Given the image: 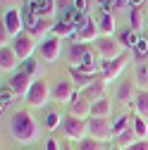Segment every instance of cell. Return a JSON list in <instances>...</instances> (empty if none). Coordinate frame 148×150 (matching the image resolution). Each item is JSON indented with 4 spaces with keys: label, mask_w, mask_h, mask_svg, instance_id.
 <instances>
[{
    "label": "cell",
    "mask_w": 148,
    "mask_h": 150,
    "mask_svg": "<svg viewBox=\"0 0 148 150\" xmlns=\"http://www.w3.org/2000/svg\"><path fill=\"white\" fill-rule=\"evenodd\" d=\"M10 131H12V136L14 141H19V143H36L41 138V126L38 122H36L29 112H14L12 119H10Z\"/></svg>",
    "instance_id": "obj_1"
},
{
    "label": "cell",
    "mask_w": 148,
    "mask_h": 150,
    "mask_svg": "<svg viewBox=\"0 0 148 150\" xmlns=\"http://www.w3.org/2000/svg\"><path fill=\"white\" fill-rule=\"evenodd\" d=\"M24 100H26L29 107H46L53 100V86H48L46 79H36L31 91H29V96Z\"/></svg>",
    "instance_id": "obj_2"
},
{
    "label": "cell",
    "mask_w": 148,
    "mask_h": 150,
    "mask_svg": "<svg viewBox=\"0 0 148 150\" xmlns=\"http://www.w3.org/2000/svg\"><path fill=\"white\" fill-rule=\"evenodd\" d=\"M96 52H98L100 62H112V60H117L120 55L127 52V50H124V45L115 38V36H100L98 45H96Z\"/></svg>",
    "instance_id": "obj_3"
},
{
    "label": "cell",
    "mask_w": 148,
    "mask_h": 150,
    "mask_svg": "<svg viewBox=\"0 0 148 150\" xmlns=\"http://www.w3.org/2000/svg\"><path fill=\"white\" fill-rule=\"evenodd\" d=\"M62 131L69 141H84L88 138V119H79V117H72V115H65L62 117Z\"/></svg>",
    "instance_id": "obj_4"
},
{
    "label": "cell",
    "mask_w": 148,
    "mask_h": 150,
    "mask_svg": "<svg viewBox=\"0 0 148 150\" xmlns=\"http://www.w3.org/2000/svg\"><path fill=\"white\" fill-rule=\"evenodd\" d=\"M129 62H132V55H129V52H122L120 57L112 60V62H103V67H100V71H103V81H105V83L115 81L120 74L129 67Z\"/></svg>",
    "instance_id": "obj_5"
},
{
    "label": "cell",
    "mask_w": 148,
    "mask_h": 150,
    "mask_svg": "<svg viewBox=\"0 0 148 150\" xmlns=\"http://www.w3.org/2000/svg\"><path fill=\"white\" fill-rule=\"evenodd\" d=\"M88 136L96 138V141H110L115 134H112V122L110 119H100V117H91L88 119Z\"/></svg>",
    "instance_id": "obj_6"
},
{
    "label": "cell",
    "mask_w": 148,
    "mask_h": 150,
    "mask_svg": "<svg viewBox=\"0 0 148 150\" xmlns=\"http://www.w3.org/2000/svg\"><path fill=\"white\" fill-rule=\"evenodd\" d=\"M12 48L17 52V57L22 62H26V60H31V55L36 50V38L31 33H19L17 38H12Z\"/></svg>",
    "instance_id": "obj_7"
},
{
    "label": "cell",
    "mask_w": 148,
    "mask_h": 150,
    "mask_svg": "<svg viewBox=\"0 0 148 150\" xmlns=\"http://www.w3.org/2000/svg\"><path fill=\"white\" fill-rule=\"evenodd\" d=\"M79 96H77V86H74L72 81H58L53 83V100L55 103H74Z\"/></svg>",
    "instance_id": "obj_8"
},
{
    "label": "cell",
    "mask_w": 148,
    "mask_h": 150,
    "mask_svg": "<svg viewBox=\"0 0 148 150\" xmlns=\"http://www.w3.org/2000/svg\"><path fill=\"white\" fill-rule=\"evenodd\" d=\"M3 26L10 33V38H17L24 29V19H22V12L19 10H5L3 14Z\"/></svg>",
    "instance_id": "obj_9"
},
{
    "label": "cell",
    "mask_w": 148,
    "mask_h": 150,
    "mask_svg": "<svg viewBox=\"0 0 148 150\" xmlns=\"http://www.w3.org/2000/svg\"><path fill=\"white\" fill-rule=\"evenodd\" d=\"M7 86L12 88V93H14V96L26 98V96H29V91H31V86H33V79L29 76V74L19 71V74H14V76L10 79V83H7Z\"/></svg>",
    "instance_id": "obj_10"
},
{
    "label": "cell",
    "mask_w": 148,
    "mask_h": 150,
    "mask_svg": "<svg viewBox=\"0 0 148 150\" xmlns=\"http://www.w3.org/2000/svg\"><path fill=\"white\" fill-rule=\"evenodd\" d=\"M62 38H58V36H53V38H46L41 43V57L46 62H58L60 57V52H62Z\"/></svg>",
    "instance_id": "obj_11"
},
{
    "label": "cell",
    "mask_w": 148,
    "mask_h": 150,
    "mask_svg": "<svg viewBox=\"0 0 148 150\" xmlns=\"http://www.w3.org/2000/svg\"><path fill=\"white\" fill-rule=\"evenodd\" d=\"M26 7L38 17V19H50L55 14V0H29Z\"/></svg>",
    "instance_id": "obj_12"
},
{
    "label": "cell",
    "mask_w": 148,
    "mask_h": 150,
    "mask_svg": "<svg viewBox=\"0 0 148 150\" xmlns=\"http://www.w3.org/2000/svg\"><path fill=\"white\" fill-rule=\"evenodd\" d=\"M17 64H19V57H17V52L12 45L7 48H0V69H3V74H10L17 69Z\"/></svg>",
    "instance_id": "obj_13"
},
{
    "label": "cell",
    "mask_w": 148,
    "mask_h": 150,
    "mask_svg": "<svg viewBox=\"0 0 148 150\" xmlns=\"http://www.w3.org/2000/svg\"><path fill=\"white\" fill-rule=\"evenodd\" d=\"M91 107H93V103L86 100L84 96H79L77 100L69 105V115L72 117H79V119H91Z\"/></svg>",
    "instance_id": "obj_14"
},
{
    "label": "cell",
    "mask_w": 148,
    "mask_h": 150,
    "mask_svg": "<svg viewBox=\"0 0 148 150\" xmlns=\"http://www.w3.org/2000/svg\"><path fill=\"white\" fill-rule=\"evenodd\" d=\"M69 76H72V83L77 88H88L91 83H96L100 79V74H86V71H79L77 67H69Z\"/></svg>",
    "instance_id": "obj_15"
},
{
    "label": "cell",
    "mask_w": 148,
    "mask_h": 150,
    "mask_svg": "<svg viewBox=\"0 0 148 150\" xmlns=\"http://www.w3.org/2000/svg\"><path fill=\"white\" fill-rule=\"evenodd\" d=\"M77 43H91V41H98L100 38V29H98V22H93V19H88V24L81 29V31H77Z\"/></svg>",
    "instance_id": "obj_16"
},
{
    "label": "cell",
    "mask_w": 148,
    "mask_h": 150,
    "mask_svg": "<svg viewBox=\"0 0 148 150\" xmlns=\"http://www.w3.org/2000/svg\"><path fill=\"white\" fill-rule=\"evenodd\" d=\"M81 96H84L86 100H91V103L103 100V98H105V81H103V76H100L96 83H91L88 88H84V93H81Z\"/></svg>",
    "instance_id": "obj_17"
},
{
    "label": "cell",
    "mask_w": 148,
    "mask_h": 150,
    "mask_svg": "<svg viewBox=\"0 0 148 150\" xmlns=\"http://www.w3.org/2000/svg\"><path fill=\"white\" fill-rule=\"evenodd\" d=\"M62 19H65V22H69L77 31H81V29L88 24V17H86V14H81V12H77L74 7H67V10H65V17H62Z\"/></svg>",
    "instance_id": "obj_18"
},
{
    "label": "cell",
    "mask_w": 148,
    "mask_h": 150,
    "mask_svg": "<svg viewBox=\"0 0 148 150\" xmlns=\"http://www.w3.org/2000/svg\"><path fill=\"white\" fill-rule=\"evenodd\" d=\"M53 29H55V22H53V19H38V24H36L29 33L33 36L36 41H41V43H43V41H46V36H48Z\"/></svg>",
    "instance_id": "obj_19"
},
{
    "label": "cell",
    "mask_w": 148,
    "mask_h": 150,
    "mask_svg": "<svg viewBox=\"0 0 148 150\" xmlns=\"http://www.w3.org/2000/svg\"><path fill=\"white\" fill-rule=\"evenodd\" d=\"M86 43H72L69 45V50H67V60H69V64L72 67H79L81 64V60H84V55H86Z\"/></svg>",
    "instance_id": "obj_20"
},
{
    "label": "cell",
    "mask_w": 148,
    "mask_h": 150,
    "mask_svg": "<svg viewBox=\"0 0 148 150\" xmlns=\"http://www.w3.org/2000/svg\"><path fill=\"white\" fill-rule=\"evenodd\" d=\"M143 26H146V19H143L141 7H129V29L136 31V33H141Z\"/></svg>",
    "instance_id": "obj_21"
},
{
    "label": "cell",
    "mask_w": 148,
    "mask_h": 150,
    "mask_svg": "<svg viewBox=\"0 0 148 150\" xmlns=\"http://www.w3.org/2000/svg\"><path fill=\"white\" fill-rule=\"evenodd\" d=\"M117 100H120V103H132V100H136V88H134L132 81H122V83H120V88H117Z\"/></svg>",
    "instance_id": "obj_22"
},
{
    "label": "cell",
    "mask_w": 148,
    "mask_h": 150,
    "mask_svg": "<svg viewBox=\"0 0 148 150\" xmlns=\"http://www.w3.org/2000/svg\"><path fill=\"white\" fill-rule=\"evenodd\" d=\"M98 29H100V36H112L117 24H115V17L110 14V12H103L100 14V19H98Z\"/></svg>",
    "instance_id": "obj_23"
},
{
    "label": "cell",
    "mask_w": 148,
    "mask_h": 150,
    "mask_svg": "<svg viewBox=\"0 0 148 150\" xmlns=\"http://www.w3.org/2000/svg\"><path fill=\"white\" fill-rule=\"evenodd\" d=\"M132 129H134V134H136L139 141H148V122H146V117L136 115L132 119Z\"/></svg>",
    "instance_id": "obj_24"
},
{
    "label": "cell",
    "mask_w": 148,
    "mask_h": 150,
    "mask_svg": "<svg viewBox=\"0 0 148 150\" xmlns=\"http://www.w3.org/2000/svg\"><path fill=\"white\" fill-rule=\"evenodd\" d=\"M110 112H112V105L107 103V98L93 103V107H91V117H100V119H107L110 117Z\"/></svg>",
    "instance_id": "obj_25"
},
{
    "label": "cell",
    "mask_w": 148,
    "mask_h": 150,
    "mask_svg": "<svg viewBox=\"0 0 148 150\" xmlns=\"http://www.w3.org/2000/svg\"><path fill=\"white\" fill-rule=\"evenodd\" d=\"M53 33L58 36V38H72V36H77V29H74L69 22L60 19V22H55V29H53Z\"/></svg>",
    "instance_id": "obj_26"
},
{
    "label": "cell",
    "mask_w": 148,
    "mask_h": 150,
    "mask_svg": "<svg viewBox=\"0 0 148 150\" xmlns=\"http://www.w3.org/2000/svg\"><path fill=\"white\" fill-rule=\"evenodd\" d=\"M139 138H136V134H134V129H127V131H122L120 136H115V143H117V148H129L132 143H136Z\"/></svg>",
    "instance_id": "obj_27"
},
{
    "label": "cell",
    "mask_w": 148,
    "mask_h": 150,
    "mask_svg": "<svg viewBox=\"0 0 148 150\" xmlns=\"http://www.w3.org/2000/svg\"><path fill=\"white\" fill-rule=\"evenodd\" d=\"M134 76H136L141 91H148V62H141V64L134 69Z\"/></svg>",
    "instance_id": "obj_28"
},
{
    "label": "cell",
    "mask_w": 148,
    "mask_h": 150,
    "mask_svg": "<svg viewBox=\"0 0 148 150\" xmlns=\"http://www.w3.org/2000/svg\"><path fill=\"white\" fill-rule=\"evenodd\" d=\"M134 107L139 110V115H141V117H148V91H139V93H136Z\"/></svg>",
    "instance_id": "obj_29"
},
{
    "label": "cell",
    "mask_w": 148,
    "mask_h": 150,
    "mask_svg": "<svg viewBox=\"0 0 148 150\" xmlns=\"http://www.w3.org/2000/svg\"><path fill=\"white\" fill-rule=\"evenodd\" d=\"M139 41H141V33H136V31H132V29H127V31L122 33V38H120V43H122L124 48H136Z\"/></svg>",
    "instance_id": "obj_30"
},
{
    "label": "cell",
    "mask_w": 148,
    "mask_h": 150,
    "mask_svg": "<svg viewBox=\"0 0 148 150\" xmlns=\"http://www.w3.org/2000/svg\"><path fill=\"white\" fill-rule=\"evenodd\" d=\"M129 122H132V117H129V115H120V117H115V122H112V134L120 136L122 131L132 129V126H129Z\"/></svg>",
    "instance_id": "obj_31"
},
{
    "label": "cell",
    "mask_w": 148,
    "mask_h": 150,
    "mask_svg": "<svg viewBox=\"0 0 148 150\" xmlns=\"http://www.w3.org/2000/svg\"><path fill=\"white\" fill-rule=\"evenodd\" d=\"M77 150H105V145H103V141H96V138L88 136V138L77 143Z\"/></svg>",
    "instance_id": "obj_32"
},
{
    "label": "cell",
    "mask_w": 148,
    "mask_h": 150,
    "mask_svg": "<svg viewBox=\"0 0 148 150\" xmlns=\"http://www.w3.org/2000/svg\"><path fill=\"white\" fill-rule=\"evenodd\" d=\"M60 124H62V117H60V112L50 110V112H48V117H46V124H43V126H46L48 131H55V129H58Z\"/></svg>",
    "instance_id": "obj_33"
},
{
    "label": "cell",
    "mask_w": 148,
    "mask_h": 150,
    "mask_svg": "<svg viewBox=\"0 0 148 150\" xmlns=\"http://www.w3.org/2000/svg\"><path fill=\"white\" fill-rule=\"evenodd\" d=\"M22 19H24V29H29V31H31L36 24H38V17H36L26 5H24V12H22Z\"/></svg>",
    "instance_id": "obj_34"
},
{
    "label": "cell",
    "mask_w": 148,
    "mask_h": 150,
    "mask_svg": "<svg viewBox=\"0 0 148 150\" xmlns=\"http://www.w3.org/2000/svg\"><path fill=\"white\" fill-rule=\"evenodd\" d=\"M14 98V93H12V88L10 86H3V91H0V110H7L10 107V100Z\"/></svg>",
    "instance_id": "obj_35"
},
{
    "label": "cell",
    "mask_w": 148,
    "mask_h": 150,
    "mask_svg": "<svg viewBox=\"0 0 148 150\" xmlns=\"http://www.w3.org/2000/svg\"><path fill=\"white\" fill-rule=\"evenodd\" d=\"M134 52L139 55V57H148V41H146V38H141V41L136 43V48H134Z\"/></svg>",
    "instance_id": "obj_36"
},
{
    "label": "cell",
    "mask_w": 148,
    "mask_h": 150,
    "mask_svg": "<svg viewBox=\"0 0 148 150\" xmlns=\"http://www.w3.org/2000/svg\"><path fill=\"white\" fill-rule=\"evenodd\" d=\"M24 74H29V76H33V74H38V64H36V60H26L24 62Z\"/></svg>",
    "instance_id": "obj_37"
},
{
    "label": "cell",
    "mask_w": 148,
    "mask_h": 150,
    "mask_svg": "<svg viewBox=\"0 0 148 150\" xmlns=\"http://www.w3.org/2000/svg\"><path fill=\"white\" fill-rule=\"evenodd\" d=\"M72 7L77 12H81V14H88V0H74Z\"/></svg>",
    "instance_id": "obj_38"
},
{
    "label": "cell",
    "mask_w": 148,
    "mask_h": 150,
    "mask_svg": "<svg viewBox=\"0 0 148 150\" xmlns=\"http://www.w3.org/2000/svg\"><path fill=\"white\" fill-rule=\"evenodd\" d=\"M124 150H148V141H136V143H132L129 148H124Z\"/></svg>",
    "instance_id": "obj_39"
},
{
    "label": "cell",
    "mask_w": 148,
    "mask_h": 150,
    "mask_svg": "<svg viewBox=\"0 0 148 150\" xmlns=\"http://www.w3.org/2000/svg\"><path fill=\"white\" fill-rule=\"evenodd\" d=\"M46 150H62V148H60V143L55 141V138H48L46 141Z\"/></svg>",
    "instance_id": "obj_40"
},
{
    "label": "cell",
    "mask_w": 148,
    "mask_h": 150,
    "mask_svg": "<svg viewBox=\"0 0 148 150\" xmlns=\"http://www.w3.org/2000/svg\"><path fill=\"white\" fill-rule=\"evenodd\" d=\"M12 3H17V0H3V7H7V10H12V7H10Z\"/></svg>",
    "instance_id": "obj_41"
},
{
    "label": "cell",
    "mask_w": 148,
    "mask_h": 150,
    "mask_svg": "<svg viewBox=\"0 0 148 150\" xmlns=\"http://www.w3.org/2000/svg\"><path fill=\"white\" fill-rule=\"evenodd\" d=\"M143 5V0H132V7H141Z\"/></svg>",
    "instance_id": "obj_42"
},
{
    "label": "cell",
    "mask_w": 148,
    "mask_h": 150,
    "mask_svg": "<svg viewBox=\"0 0 148 150\" xmlns=\"http://www.w3.org/2000/svg\"><path fill=\"white\" fill-rule=\"evenodd\" d=\"M62 150H72V148H69V145H67V143H65V145H62Z\"/></svg>",
    "instance_id": "obj_43"
},
{
    "label": "cell",
    "mask_w": 148,
    "mask_h": 150,
    "mask_svg": "<svg viewBox=\"0 0 148 150\" xmlns=\"http://www.w3.org/2000/svg\"><path fill=\"white\" fill-rule=\"evenodd\" d=\"M112 150H122V148H112Z\"/></svg>",
    "instance_id": "obj_44"
}]
</instances>
